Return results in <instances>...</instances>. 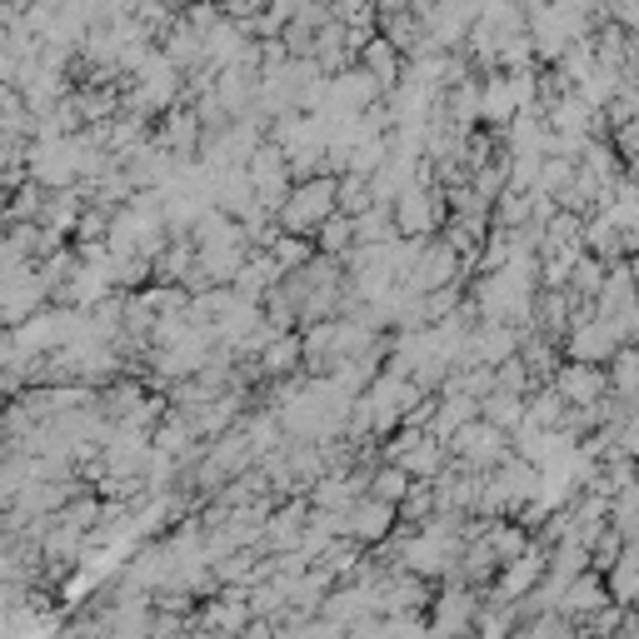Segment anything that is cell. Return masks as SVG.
<instances>
[{
	"mask_svg": "<svg viewBox=\"0 0 639 639\" xmlns=\"http://www.w3.org/2000/svg\"><path fill=\"white\" fill-rule=\"evenodd\" d=\"M605 605V589L599 585H579L575 595H569V609H599Z\"/></svg>",
	"mask_w": 639,
	"mask_h": 639,
	"instance_id": "1",
	"label": "cell"
}]
</instances>
